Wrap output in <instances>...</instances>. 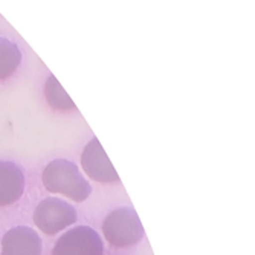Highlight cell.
<instances>
[{
	"mask_svg": "<svg viewBox=\"0 0 255 255\" xmlns=\"http://www.w3.org/2000/svg\"><path fill=\"white\" fill-rule=\"evenodd\" d=\"M38 234L29 226H15L2 239V255H41Z\"/></svg>",
	"mask_w": 255,
	"mask_h": 255,
	"instance_id": "6",
	"label": "cell"
},
{
	"mask_svg": "<svg viewBox=\"0 0 255 255\" xmlns=\"http://www.w3.org/2000/svg\"><path fill=\"white\" fill-rule=\"evenodd\" d=\"M21 63V52L18 46L5 38L0 37V81L9 78Z\"/></svg>",
	"mask_w": 255,
	"mask_h": 255,
	"instance_id": "8",
	"label": "cell"
},
{
	"mask_svg": "<svg viewBox=\"0 0 255 255\" xmlns=\"http://www.w3.org/2000/svg\"><path fill=\"white\" fill-rule=\"evenodd\" d=\"M44 98L52 109L60 112H71L77 109L75 103L66 94V90L54 75H51L44 84Z\"/></svg>",
	"mask_w": 255,
	"mask_h": 255,
	"instance_id": "9",
	"label": "cell"
},
{
	"mask_svg": "<svg viewBox=\"0 0 255 255\" xmlns=\"http://www.w3.org/2000/svg\"><path fill=\"white\" fill-rule=\"evenodd\" d=\"M51 255H104V245L95 229L77 226L58 239Z\"/></svg>",
	"mask_w": 255,
	"mask_h": 255,
	"instance_id": "4",
	"label": "cell"
},
{
	"mask_svg": "<svg viewBox=\"0 0 255 255\" xmlns=\"http://www.w3.org/2000/svg\"><path fill=\"white\" fill-rule=\"evenodd\" d=\"M81 168L92 180L101 183H118L121 180L98 137H92L86 144L81 153Z\"/></svg>",
	"mask_w": 255,
	"mask_h": 255,
	"instance_id": "5",
	"label": "cell"
},
{
	"mask_svg": "<svg viewBox=\"0 0 255 255\" xmlns=\"http://www.w3.org/2000/svg\"><path fill=\"white\" fill-rule=\"evenodd\" d=\"M25 191V176L14 162H0V208L11 206Z\"/></svg>",
	"mask_w": 255,
	"mask_h": 255,
	"instance_id": "7",
	"label": "cell"
},
{
	"mask_svg": "<svg viewBox=\"0 0 255 255\" xmlns=\"http://www.w3.org/2000/svg\"><path fill=\"white\" fill-rule=\"evenodd\" d=\"M41 180L44 188L54 194H63L74 202H84L92 194L90 183L84 179L78 167L71 160L57 159L43 170Z\"/></svg>",
	"mask_w": 255,
	"mask_h": 255,
	"instance_id": "1",
	"label": "cell"
},
{
	"mask_svg": "<svg viewBox=\"0 0 255 255\" xmlns=\"http://www.w3.org/2000/svg\"><path fill=\"white\" fill-rule=\"evenodd\" d=\"M103 234L110 246L124 249L137 245L145 233L136 211L128 206H121L104 219Z\"/></svg>",
	"mask_w": 255,
	"mask_h": 255,
	"instance_id": "2",
	"label": "cell"
},
{
	"mask_svg": "<svg viewBox=\"0 0 255 255\" xmlns=\"http://www.w3.org/2000/svg\"><path fill=\"white\" fill-rule=\"evenodd\" d=\"M32 220L41 233L54 236L77 222V210L66 200L48 197L37 205Z\"/></svg>",
	"mask_w": 255,
	"mask_h": 255,
	"instance_id": "3",
	"label": "cell"
}]
</instances>
